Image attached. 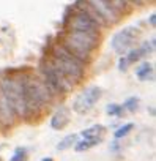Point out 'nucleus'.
Listing matches in <instances>:
<instances>
[{"label": "nucleus", "instance_id": "obj_1", "mask_svg": "<svg viewBox=\"0 0 156 161\" xmlns=\"http://www.w3.org/2000/svg\"><path fill=\"white\" fill-rule=\"evenodd\" d=\"M58 98L46 86L36 71L25 69V117L27 122L38 120Z\"/></svg>", "mask_w": 156, "mask_h": 161}, {"label": "nucleus", "instance_id": "obj_2", "mask_svg": "<svg viewBox=\"0 0 156 161\" xmlns=\"http://www.w3.org/2000/svg\"><path fill=\"white\" fill-rule=\"evenodd\" d=\"M66 51H69L74 57L89 65L93 60L95 51L101 44V33H89V32H76V30H62L57 40Z\"/></svg>", "mask_w": 156, "mask_h": 161}, {"label": "nucleus", "instance_id": "obj_3", "mask_svg": "<svg viewBox=\"0 0 156 161\" xmlns=\"http://www.w3.org/2000/svg\"><path fill=\"white\" fill-rule=\"evenodd\" d=\"M46 57L58 68V71L69 80L74 87L84 80L87 65L84 62H81L77 57H74L69 51H66L58 41L51 44V49H49Z\"/></svg>", "mask_w": 156, "mask_h": 161}, {"label": "nucleus", "instance_id": "obj_4", "mask_svg": "<svg viewBox=\"0 0 156 161\" xmlns=\"http://www.w3.org/2000/svg\"><path fill=\"white\" fill-rule=\"evenodd\" d=\"M0 90L11 101L19 120L25 117V69L0 74Z\"/></svg>", "mask_w": 156, "mask_h": 161}, {"label": "nucleus", "instance_id": "obj_5", "mask_svg": "<svg viewBox=\"0 0 156 161\" xmlns=\"http://www.w3.org/2000/svg\"><path fill=\"white\" fill-rule=\"evenodd\" d=\"M36 73L41 76V79L46 82V86L55 93L57 98L65 97L68 93H71L74 90V86L69 82V80L58 71V68L44 55L41 58V62L38 63V69Z\"/></svg>", "mask_w": 156, "mask_h": 161}, {"label": "nucleus", "instance_id": "obj_6", "mask_svg": "<svg viewBox=\"0 0 156 161\" xmlns=\"http://www.w3.org/2000/svg\"><path fill=\"white\" fill-rule=\"evenodd\" d=\"M140 35H142V30L139 27H134V25L125 27V29L118 30L117 33H114V36L110 40V47L114 49V52H117L121 57L128 51H131L132 47L137 46Z\"/></svg>", "mask_w": 156, "mask_h": 161}, {"label": "nucleus", "instance_id": "obj_7", "mask_svg": "<svg viewBox=\"0 0 156 161\" xmlns=\"http://www.w3.org/2000/svg\"><path fill=\"white\" fill-rule=\"evenodd\" d=\"M101 97H103V89L98 86H90L74 98L73 111L79 115H85L95 108V104L101 100Z\"/></svg>", "mask_w": 156, "mask_h": 161}, {"label": "nucleus", "instance_id": "obj_8", "mask_svg": "<svg viewBox=\"0 0 156 161\" xmlns=\"http://www.w3.org/2000/svg\"><path fill=\"white\" fill-rule=\"evenodd\" d=\"M18 120L19 119L14 112L11 101L8 100V97L2 90H0V128H3V130L13 128Z\"/></svg>", "mask_w": 156, "mask_h": 161}, {"label": "nucleus", "instance_id": "obj_9", "mask_svg": "<svg viewBox=\"0 0 156 161\" xmlns=\"http://www.w3.org/2000/svg\"><path fill=\"white\" fill-rule=\"evenodd\" d=\"M84 2H87V3L104 19V22H106L109 27H112V25H115V24H118V22L121 21V18L112 10V7L107 3V0H84Z\"/></svg>", "mask_w": 156, "mask_h": 161}, {"label": "nucleus", "instance_id": "obj_10", "mask_svg": "<svg viewBox=\"0 0 156 161\" xmlns=\"http://www.w3.org/2000/svg\"><path fill=\"white\" fill-rule=\"evenodd\" d=\"M71 122V111L66 106H60L57 108V111L52 114L51 117V128L55 131H62L65 130Z\"/></svg>", "mask_w": 156, "mask_h": 161}, {"label": "nucleus", "instance_id": "obj_11", "mask_svg": "<svg viewBox=\"0 0 156 161\" xmlns=\"http://www.w3.org/2000/svg\"><path fill=\"white\" fill-rule=\"evenodd\" d=\"M136 77L142 82H147V80H153L154 79V66L153 63H150L148 60L139 63L136 66Z\"/></svg>", "mask_w": 156, "mask_h": 161}, {"label": "nucleus", "instance_id": "obj_12", "mask_svg": "<svg viewBox=\"0 0 156 161\" xmlns=\"http://www.w3.org/2000/svg\"><path fill=\"white\" fill-rule=\"evenodd\" d=\"M107 3L112 7V10L120 18H125L132 11V7H131V3L128 2V0H107Z\"/></svg>", "mask_w": 156, "mask_h": 161}, {"label": "nucleus", "instance_id": "obj_13", "mask_svg": "<svg viewBox=\"0 0 156 161\" xmlns=\"http://www.w3.org/2000/svg\"><path fill=\"white\" fill-rule=\"evenodd\" d=\"M104 137H82L81 141H77L76 145H74V150L76 152H87L96 145H100L103 142Z\"/></svg>", "mask_w": 156, "mask_h": 161}, {"label": "nucleus", "instance_id": "obj_14", "mask_svg": "<svg viewBox=\"0 0 156 161\" xmlns=\"http://www.w3.org/2000/svg\"><path fill=\"white\" fill-rule=\"evenodd\" d=\"M104 134H106V126L101 123L92 125V126L85 128L84 131H81L82 137H104Z\"/></svg>", "mask_w": 156, "mask_h": 161}, {"label": "nucleus", "instance_id": "obj_15", "mask_svg": "<svg viewBox=\"0 0 156 161\" xmlns=\"http://www.w3.org/2000/svg\"><path fill=\"white\" fill-rule=\"evenodd\" d=\"M77 141H79V134H76V133L68 134V136H65V137L57 144V150H58V152L69 150V148H73V147L76 145V142H77Z\"/></svg>", "mask_w": 156, "mask_h": 161}, {"label": "nucleus", "instance_id": "obj_16", "mask_svg": "<svg viewBox=\"0 0 156 161\" xmlns=\"http://www.w3.org/2000/svg\"><path fill=\"white\" fill-rule=\"evenodd\" d=\"M132 130H134V123H132V122H128V123L121 125L120 128H117V131H114V137H115V139H123V137H126Z\"/></svg>", "mask_w": 156, "mask_h": 161}, {"label": "nucleus", "instance_id": "obj_17", "mask_svg": "<svg viewBox=\"0 0 156 161\" xmlns=\"http://www.w3.org/2000/svg\"><path fill=\"white\" fill-rule=\"evenodd\" d=\"M139 104H140V98H139V97H129L121 106H123V109L128 111V112H136V111L139 109Z\"/></svg>", "mask_w": 156, "mask_h": 161}, {"label": "nucleus", "instance_id": "obj_18", "mask_svg": "<svg viewBox=\"0 0 156 161\" xmlns=\"http://www.w3.org/2000/svg\"><path fill=\"white\" fill-rule=\"evenodd\" d=\"M106 112H107L110 117H120V115L125 112V109H123V106H121V104L112 103V104H107V108H106Z\"/></svg>", "mask_w": 156, "mask_h": 161}, {"label": "nucleus", "instance_id": "obj_19", "mask_svg": "<svg viewBox=\"0 0 156 161\" xmlns=\"http://www.w3.org/2000/svg\"><path fill=\"white\" fill-rule=\"evenodd\" d=\"M27 159V148L18 147L13 153V156H10V161H25Z\"/></svg>", "mask_w": 156, "mask_h": 161}, {"label": "nucleus", "instance_id": "obj_20", "mask_svg": "<svg viewBox=\"0 0 156 161\" xmlns=\"http://www.w3.org/2000/svg\"><path fill=\"white\" fill-rule=\"evenodd\" d=\"M128 2H129L131 7L134 8V7H143V5H147L148 0H128Z\"/></svg>", "mask_w": 156, "mask_h": 161}, {"label": "nucleus", "instance_id": "obj_21", "mask_svg": "<svg viewBox=\"0 0 156 161\" xmlns=\"http://www.w3.org/2000/svg\"><path fill=\"white\" fill-rule=\"evenodd\" d=\"M148 22H150V25H151L153 29L156 27V14H154V13H151V14H150V18H148Z\"/></svg>", "mask_w": 156, "mask_h": 161}, {"label": "nucleus", "instance_id": "obj_22", "mask_svg": "<svg viewBox=\"0 0 156 161\" xmlns=\"http://www.w3.org/2000/svg\"><path fill=\"white\" fill-rule=\"evenodd\" d=\"M43 161H54V159H52V158H51V156H47V158H44V159H43Z\"/></svg>", "mask_w": 156, "mask_h": 161}, {"label": "nucleus", "instance_id": "obj_23", "mask_svg": "<svg viewBox=\"0 0 156 161\" xmlns=\"http://www.w3.org/2000/svg\"><path fill=\"white\" fill-rule=\"evenodd\" d=\"M148 2H154V0H148Z\"/></svg>", "mask_w": 156, "mask_h": 161}, {"label": "nucleus", "instance_id": "obj_24", "mask_svg": "<svg viewBox=\"0 0 156 161\" xmlns=\"http://www.w3.org/2000/svg\"><path fill=\"white\" fill-rule=\"evenodd\" d=\"M0 161H3V159H2V158H0Z\"/></svg>", "mask_w": 156, "mask_h": 161}]
</instances>
